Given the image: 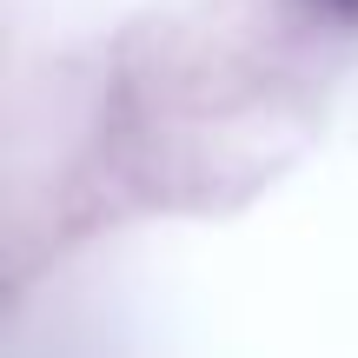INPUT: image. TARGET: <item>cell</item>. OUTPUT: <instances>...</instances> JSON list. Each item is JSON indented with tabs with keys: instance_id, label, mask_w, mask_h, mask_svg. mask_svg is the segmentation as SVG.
<instances>
[{
	"instance_id": "6da1fadb",
	"label": "cell",
	"mask_w": 358,
	"mask_h": 358,
	"mask_svg": "<svg viewBox=\"0 0 358 358\" xmlns=\"http://www.w3.org/2000/svg\"><path fill=\"white\" fill-rule=\"evenodd\" d=\"M319 13H332V20H345V27H358V0H312Z\"/></svg>"
}]
</instances>
